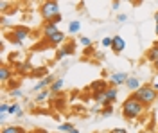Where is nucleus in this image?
<instances>
[{
  "label": "nucleus",
  "instance_id": "nucleus-38",
  "mask_svg": "<svg viewBox=\"0 0 158 133\" xmlns=\"http://www.w3.org/2000/svg\"><path fill=\"white\" fill-rule=\"evenodd\" d=\"M72 133H79V131H77V130H74V131H72Z\"/></svg>",
  "mask_w": 158,
  "mask_h": 133
},
{
  "label": "nucleus",
  "instance_id": "nucleus-3",
  "mask_svg": "<svg viewBox=\"0 0 158 133\" xmlns=\"http://www.w3.org/2000/svg\"><path fill=\"white\" fill-rule=\"evenodd\" d=\"M40 15H41V18L45 22H50L54 16L61 15L59 13V2H56V0H45V2H41L40 4Z\"/></svg>",
  "mask_w": 158,
  "mask_h": 133
},
{
  "label": "nucleus",
  "instance_id": "nucleus-24",
  "mask_svg": "<svg viewBox=\"0 0 158 133\" xmlns=\"http://www.w3.org/2000/svg\"><path fill=\"white\" fill-rule=\"evenodd\" d=\"M101 115H102V117H111V115H113V104H110V106H104Z\"/></svg>",
  "mask_w": 158,
  "mask_h": 133
},
{
  "label": "nucleus",
  "instance_id": "nucleus-7",
  "mask_svg": "<svg viewBox=\"0 0 158 133\" xmlns=\"http://www.w3.org/2000/svg\"><path fill=\"white\" fill-rule=\"evenodd\" d=\"M124 49H126V40L122 36L115 34L113 36V41H111V51H113V54H120Z\"/></svg>",
  "mask_w": 158,
  "mask_h": 133
},
{
  "label": "nucleus",
  "instance_id": "nucleus-29",
  "mask_svg": "<svg viewBox=\"0 0 158 133\" xmlns=\"http://www.w3.org/2000/svg\"><path fill=\"white\" fill-rule=\"evenodd\" d=\"M92 113H102V106H99V104L92 106Z\"/></svg>",
  "mask_w": 158,
  "mask_h": 133
},
{
  "label": "nucleus",
  "instance_id": "nucleus-9",
  "mask_svg": "<svg viewBox=\"0 0 158 133\" xmlns=\"http://www.w3.org/2000/svg\"><path fill=\"white\" fill-rule=\"evenodd\" d=\"M106 88H108V85H106V81H104V79H99V81H94V83H92V85L88 86V90L92 92V95H94V94L106 92Z\"/></svg>",
  "mask_w": 158,
  "mask_h": 133
},
{
  "label": "nucleus",
  "instance_id": "nucleus-36",
  "mask_svg": "<svg viewBox=\"0 0 158 133\" xmlns=\"http://www.w3.org/2000/svg\"><path fill=\"white\" fill-rule=\"evenodd\" d=\"M34 133H49V131H45V130H36Z\"/></svg>",
  "mask_w": 158,
  "mask_h": 133
},
{
  "label": "nucleus",
  "instance_id": "nucleus-8",
  "mask_svg": "<svg viewBox=\"0 0 158 133\" xmlns=\"http://www.w3.org/2000/svg\"><path fill=\"white\" fill-rule=\"evenodd\" d=\"M74 43H67V45H63V47H59L58 51H56V60H63V58H67V56H72L74 54Z\"/></svg>",
  "mask_w": 158,
  "mask_h": 133
},
{
  "label": "nucleus",
  "instance_id": "nucleus-22",
  "mask_svg": "<svg viewBox=\"0 0 158 133\" xmlns=\"http://www.w3.org/2000/svg\"><path fill=\"white\" fill-rule=\"evenodd\" d=\"M79 43H81L85 49H90V47H92V40H90L88 36H79Z\"/></svg>",
  "mask_w": 158,
  "mask_h": 133
},
{
  "label": "nucleus",
  "instance_id": "nucleus-16",
  "mask_svg": "<svg viewBox=\"0 0 158 133\" xmlns=\"http://www.w3.org/2000/svg\"><path fill=\"white\" fill-rule=\"evenodd\" d=\"M117 95H118V88H115V86H108L106 88V99H108L110 104H113L117 101Z\"/></svg>",
  "mask_w": 158,
  "mask_h": 133
},
{
  "label": "nucleus",
  "instance_id": "nucleus-21",
  "mask_svg": "<svg viewBox=\"0 0 158 133\" xmlns=\"http://www.w3.org/2000/svg\"><path fill=\"white\" fill-rule=\"evenodd\" d=\"M2 133H25V130L22 126H4Z\"/></svg>",
  "mask_w": 158,
  "mask_h": 133
},
{
  "label": "nucleus",
  "instance_id": "nucleus-18",
  "mask_svg": "<svg viewBox=\"0 0 158 133\" xmlns=\"http://www.w3.org/2000/svg\"><path fill=\"white\" fill-rule=\"evenodd\" d=\"M146 58H148V61H151L153 65L156 63V60H158V45L156 47H151L148 51V54H146Z\"/></svg>",
  "mask_w": 158,
  "mask_h": 133
},
{
  "label": "nucleus",
  "instance_id": "nucleus-6",
  "mask_svg": "<svg viewBox=\"0 0 158 133\" xmlns=\"http://www.w3.org/2000/svg\"><path fill=\"white\" fill-rule=\"evenodd\" d=\"M56 81V77H54V76H45V77H43V79H40L38 83H36V85H34V86H32V92H41V90H47V88H50V85H52V83Z\"/></svg>",
  "mask_w": 158,
  "mask_h": 133
},
{
  "label": "nucleus",
  "instance_id": "nucleus-10",
  "mask_svg": "<svg viewBox=\"0 0 158 133\" xmlns=\"http://www.w3.org/2000/svg\"><path fill=\"white\" fill-rule=\"evenodd\" d=\"M124 86H126V88H128L129 92H137L138 88H140V86H142V85H140V79H138V77H135V76H129V79L128 81H126V85H124Z\"/></svg>",
  "mask_w": 158,
  "mask_h": 133
},
{
  "label": "nucleus",
  "instance_id": "nucleus-28",
  "mask_svg": "<svg viewBox=\"0 0 158 133\" xmlns=\"http://www.w3.org/2000/svg\"><path fill=\"white\" fill-rule=\"evenodd\" d=\"M61 20H63V16H61V15H58V16H54V18L50 20V23H56V25H58ZM45 23H47V22H45Z\"/></svg>",
  "mask_w": 158,
  "mask_h": 133
},
{
  "label": "nucleus",
  "instance_id": "nucleus-12",
  "mask_svg": "<svg viewBox=\"0 0 158 133\" xmlns=\"http://www.w3.org/2000/svg\"><path fill=\"white\" fill-rule=\"evenodd\" d=\"M58 31H59V29H58V25H56V23H50V22H47V23L43 25V36H45V40H47V38H50V36H54Z\"/></svg>",
  "mask_w": 158,
  "mask_h": 133
},
{
  "label": "nucleus",
  "instance_id": "nucleus-2",
  "mask_svg": "<svg viewBox=\"0 0 158 133\" xmlns=\"http://www.w3.org/2000/svg\"><path fill=\"white\" fill-rule=\"evenodd\" d=\"M137 101H140L144 106H149V104H153V102L156 101L158 97V92L151 86V85H142L140 88H138L135 94H131Z\"/></svg>",
  "mask_w": 158,
  "mask_h": 133
},
{
  "label": "nucleus",
  "instance_id": "nucleus-27",
  "mask_svg": "<svg viewBox=\"0 0 158 133\" xmlns=\"http://www.w3.org/2000/svg\"><path fill=\"white\" fill-rule=\"evenodd\" d=\"M126 20H128V15H124V13L117 15V23H124Z\"/></svg>",
  "mask_w": 158,
  "mask_h": 133
},
{
  "label": "nucleus",
  "instance_id": "nucleus-34",
  "mask_svg": "<svg viewBox=\"0 0 158 133\" xmlns=\"http://www.w3.org/2000/svg\"><path fill=\"white\" fill-rule=\"evenodd\" d=\"M155 34L158 36V23H155Z\"/></svg>",
  "mask_w": 158,
  "mask_h": 133
},
{
  "label": "nucleus",
  "instance_id": "nucleus-4",
  "mask_svg": "<svg viewBox=\"0 0 158 133\" xmlns=\"http://www.w3.org/2000/svg\"><path fill=\"white\" fill-rule=\"evenodd\" d=\"M31 36V29L29 27H25V25H16V27H13L11 29V41L15 43V45H25V41L29 40Z\"/></svg>",
  "mask_w": 158,
  "mask_h": 133
},
{
  "label": "nucleus",
  "instance_id": "nucleus-15",
  "mask_svg": "<svg viewBox=\"0 0 158 133\" xmlns=\"http://www.w3.org/2000/svg\"><path fill=\"white\" fill-rule=\"evenodd\" d=\"M9 115H15V117H23V110H22V106H20L18 102H11L9 104Z\"/></svg>",
  "mask_w": 158,
  "mask_h": 133
},
{
  "label": "nucleus",
  "instance_id": "nucleus-1",
  "mask_svg": "<svg viewBox=\"0 0 158 133\" xmlns=\"http://www.w3.org/2000/svg\"><path fill=\"white\" fill-rule=\"evenodd\" d=\"M144 112H146V106L140 101H137L133 95H129L128 99L122 102V115H124V119H128V121L138 119Z\"/></svg>",
  "mask_w": 158,
  "mask_h": 133
},
{
  "label": "nucleus",
  "instance_id": "nucleus-11",
  "mask_svg": "<svg viewBox=\"0 0 158 133\" xmlns=\"http://www.w3.org/2000/svg\"><path fill=\"white\" fill-rule=\"evenodd\" d=\"M11 76H13V70H11L6 63H4V65H0V81H2V85H6V83L9 81Z\"/></svg>",
  "mask_w": 158,
  "mask_h": 133
},
{
  "label": "nucleus",
  "instance_id": "nucleus-30",
  "mask_svg": "<svg viewBox=\"0 0 158 133\" xmlns=\"http://www.w3.org/2000/svg\"><path fill=\"white\" fill-rule=\"evenodd\" d=\"M110 133H128V130H124V128H113V130H110Z\"/></svg>",
  "mask_w": 158,
  "mask_h": 133
},
{
  "label": "nucleus",
  "instance_id": "nucleus-33",
  "mask_svg": "<svg viewBox=\"0 0 158 133\" xmlns=\"http://www.w3.org/2000/svg\"><path fill=\"white\" fill-rule=\"evenodd\" d=\"M151 86H153V88H155V90L158 92V83H156V81H153V83H151Z\"/></svg>",
  "mask_w": 158,
  "mask_h": 133
},
{
  "label": "nucleus",
  "instance_id": "nucleus-19",
  "mask_svg": "<svg viewBox=\"0 0 158 133\" xmlns=\"http://www.w3.org/2000/svg\"><path fill=\"white\" fill-rule=\"evenodd\" d=\"M74 130H76V126H74L72 123H61L58 126V131L59 133H72Z\"/></svg>",
  "mask_w": 158,
  "mask_h": 133
},
{
  "label": "nucleus",
  "instance_id": "nucleus-17",
  "mask_svg": "<svg viewBox=\"0 0 158 133\" xmlns=\"http://www.w3.org/2000/svg\"><path fill=\"white\" fill-rule=\"evenodd\" d=\"M50 95H52V94H50L49 88H47V90H41V92H38L36 95H34V101H36V102H45Z\"/></svg>",
  "mask_w": 158,
  "mask_h": 133
},
{
  "label": "nucleus",
  "instance_id": "nucleus-37",
  "mask_svg": "<svg viewBox=\"0 0 158 133\" xmlns=\"http://www.w3.org/2000/svg\"><path fill=\"white\" fill-rule=\"evenodd\" d=\"M155 69H156V70H158V60H156V63H155Z\"/></svg>",
  "mask_w": 158,
  "mask_h": 133
},
{
  "label": "nucleus",
  "instance_id": "nucleus-5",
  "mask_svg": "<svg viewBox=\"0 0 158 133\" xmlns=\"http://www.w3.org/2000/svg\"><path fill=\"white\" fill-rule=\"evenodd\" d=\"M128 79H129L128 72H111V74H110V85L115 86V88L122 86V85H126Z\"/></svg>",
  "mask_w": 158,
  "mask_h": 133
},
{
  "label": "nucleus",
  "instance_id": "nucleus-26",
  "mask_svg": "<svg viewBox=\"0 0 158 133\" xmlns=\"http://www.w3.org/2000/svg\"><path fill=\"white\" fill-rule=\"evenodd\" d=\"M7 112H9V104L7 102H2L0 104V115H6Z\"/></svg>",
  "mask_w": 158,
  "mask_h": 133
},
{
  "label": "nucleus",
  "instance_id": "nucleus-31",
  "mask_svg": "<svg viewBox=\"0 0 158 133\" xmlns=\"http://www.w3.org/2000/svg\"><path fill=\"white\" fill-rule=\"evenodd\" d=\"M111 9H113V11H118V9H120V2H118V0L111 2Z\"/></svg>",
  "mask_w": 158,
  "mask_h": 133
},
{
  "label": "nucleus",
  "instance_id": "nucleus-25",
  "mask_svg": "<svg viewBox=\"0 0 158 133\" xmlns=\"http://www.w3.org/2000/svg\"><path fill=\"white\" fill-rule=\"evenodd\" d=\"M9 95L13 99H18V97H23V92L20 88H13V90H9Z\"/></svg>",
  "mask_w": 158,
  "mask_h": 133
},
{
  "label": "nucleus",
  "instance_id": "nucleus-14",
  "mask_svg": "<svg viewBox=\"0 0 158 133\" xmlns=\"http://www.w3.org/2000/svg\"><path fill=\"white\" fill-rule=\"evenodd\" d=\"M65 40H67V36H65V32H61V31H58L54 36L47 38V41H49L50 45H54V47H56V45H61Z\"/></svg>",
  "mask_w": 158,
  "mask_h": 133
},
{
  "label": "nucleus",
  "instance_id": "nucleus-23",
  "mask_svg": "<svg viewBox=\"0 0 158 133\" xmlns=\"http://www.w3.org/2000/svg\"><path fill=\"white\" fill-rule=\"evenodd\" d=\"M111 41H113V36H104V38L101 40V45H102L104 49H111Z\"/></svg>",
  "mask_w": 158,
  "mask_h": 133
},
{
  "label": "nucleus",
  "instance_id": "nucleus-32",
  "mask_svg": "<svg viewBox=\"0 0 158 133\" xmlns=\"http://www.w3.org/2000/svg\"><path fill=\"white\" fill-rule=\"evenodd\" d=\"M7 6H9V4H7V2H6V0H2V2H0V11H2V13H4V11L7 9Z\"/></svg>",
  "mask_w": 158,
  "mask_h": 133
},
{
  "label": "nucleus",
  "instance_id": "nucleus-35",
  "mask_svg": "<svg viewBox=\"0 0 158 133\" xmlns=\"http://www.w3.org/2000/svg\"><path fill=\"white\" fill-rule=\"evenodd\" d=\"M155 23H158V11L155 13Z\"/></svg>",
  "mask_w": 158,
  "mask_h": 133
},
{
  "label": "nucleus",
  "instance_id": "nucleus-20",
  "mask_svg": "<svg viewBox=\"0 0 158 133\" xmlns=\"http://www.w3.org/2000/svg\"><path fill=\"white\" fill-rule=\"evenodd\" d=\"M81 31V22L79 20H72L69 23V34H77Z\"/></svg>",
  "mask_w": 158,
  "mask_h": 133
},
{
  "label": "nucleus",
  "instance_id": "nucleus-13",
  "mask_svg": "<svg viewBox=\"0 0 158 133\" xmlns=\"http://www.w3.org/2000/svg\"><path fill=\"white\" fill-rule=\"evenodd\" d=\"M63 86H65V79H63V77H56V81L50 85L49 90H50L52 95H56V94H59L61 90H63Z\"/></svg>",
  "mask_w": 158,
  "mask_h": 133
}]
</instances>
